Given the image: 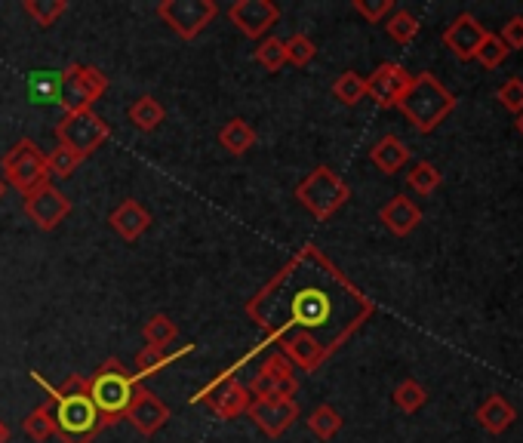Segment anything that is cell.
I'll list each match as a JSON object with an SVG mask.
<instances>
[{"mask_svg": "<svg viewBox=\"0 0 523 443\" xmlns=\"http://www.w3.org/2000/svg\"><path fill=\"white\" fill-rule=\"evenodd\" d=\"M4 167V182L13 185L22 197L37 191L40 185L50 182V167H47V154L37 148L31 139H19L0 160Z\"/></svg>", "mask_w": 523, "mask_h": 443, "instance_id": "obj_6", "label": "cell"}, {"mask_svg": "<svg viewBox=\"0 0 523 443\" xmlns=\"http://www.w3.org/2000/svg\"><path fill=\"white\" fill-rule=\"evenodd\" d=\"M259 376H262V379H290V376H293V364H290V360H287L284 354H280V351H271V354L262 360Z\"/></svg>", "mask_w": 523, "mask_h": 443, "instance_id": "obj_41", "label": "cell"}, {"mask_svg": "<svg viewBox=\"0 0 523 443\" xmlns=\"http://www.w3.org/2000/svg\"><path fill=\"white\" fill-rule=\"evenodd\" d=\"M142 382L127 373V367L117 357H108L96 367L93 376H87V397L93 400V407L99 410L105 428L117 425L120 419H127V410L133 404V397Z\"/></svg>", "mask_w": 523, "mask_h": 443, "instance_id": "obj_2", "label": "cell"}, {"mask_svg": "<svg viewBox=\"0 0 523 443\" xmlns=\"http://www.w3.org/2000/svg\"><path fill=\"white\" fill-rule=\"evenodd\" d=\"M127 114H130V124H133L136 130H142V133L157 130L160 124H164V117H167L164 105H160L154 96H139V99L130 105Z\"/></svg>", "mask_w": 523, "mask_h": 443, "instance_id": "obj_25", "label": "cell"}, {"mask_svg": "<svg viewBox=\"0 0 523 443\" xmlns=\"http://www.w3.org/2000/svg\"><path fill=\"white\" fill-rule=\"evenodd\" d=\"M379 222H382L391 234L407 237V234H413V231L419 228V222H422V210L413 204L410 197L397 194V197H391L388 204L379 210Z\"/></svg>", "mask_w": 523, "mask_h": 443, "instance_id": "obj_19", "label": "cell"}, {"mask_svg": "<svg viewBox=\"0 0 523 443\" xmlns=\"http://www.w3.org/2000/svg\"><path fill=\"white\" fill-rule=\"evenodd\" d=\"M84 164V157L74 154L71 148L65 145H56L53 154H47V167H50V176H59V179H68L71 173H77V167Z\"/></svg>", "mask_w": 523, "mask_h": 443, "instance_id": "obj_37", "label": "cell"}, {"mask_svg": "<svg viewBox=\"0 0 523 443\" xmlns=\"http://www.w3.org/2000/svg\"><path fill=\"white\" fill-rule=\"evenodd\" d=\"M496 99L502 102V108H508L511 114H520L523 111V80L520 77H511L499 87Z\"/></svg>", "mask_w": 523, "mask_h": 443, "instance_id": "obj_40", "label": "cell"}, {"mask_svg": "<svg viewBox=\"0 0 523 443\" xmlns=\"http://www.w3.org/2000/svg\"><path fill=\"white\" fill-rule=\"evenodd\" d=\"M517 130H520V136H523V111L517 114Z\"/></svg>", "mask_w": 523, "mask_h": 443, "instance_id": "obj_44", "label": "cell"}, {"mask_svg": "<svg viewBox=\"0 0 523 443\" xmlns=\"http://www.w3.org/2000/svg\"><path fill=\"white\" fill-rule=\"evenodd\" d=\"M284 50H287V65H296V68H305V65H311L314 62V56H317V47H314V40L308 37V34H290L287 40H284Z\"/></svg>", "mask_w": 523, "mask_h": 443, "instance_id": "obj_34", "label": "cell"}, {"mask_svg": "<svg viewBox=\"0 0 523 443\" xmlns=\"http://www.w3.org/2000/svg\"><path fill=\"white\" fill-rule=\"evenodd\" d=\"M351 197L348 182H342V176L330 167H317L311 170L299 185H296V200L317 219L327 222L330 216H336Z\"/></svg>", "mask_w": 523, "mask_h": 443, "instance_id": "obj_4", "label": "cell"}, {"mask_svg": "<svg viewBox=\"0 0 523 443\" xmlns=\"http://www.w3.org/2000/svg\"><path fill=\"white\" fill-rule=\"evenodd\" d=\"M397 108L404 111V117L419 133H431L444 124V117L456 108V99L431 71H422V74H413V84Z\"/></svg>", "mask_w": 523, "mask_h": 443, "instance_id": "obj_3", "label": "cell"}, {"mask_svg": "<svg viewBox=\"0 0 523 443\" xmlns=\"http://www.w3.org/2000/svg\"><path fill=\"white\" fill-rule=\"evenodd\" d=\"M296 394H299L296 376H290V379H262V376H256L253 385H250L253 400H296Z\"/></svg>", "mask_w": 523, "mask_h": 443, "instance_id": "obj_26", "label": "cell"}, {"mask_svg": "<svg viewBox=\"0 0 523 443\" xmlns=\"http://www.w3.org/2000/svg\"><path fill=\"white\" fill-rule=\"evenodd\" d=\"M256 62L265 68V71H271V74H277L280 68L287 65V50H284V40H277V37H262L259 44H256Z\"/></svg>", "mask_w": 523, "mask_h": 443, "instance_id": "obj_33", "label": "cell"}, {"mask_svg": "<svg viewBox=\"0 0 523 443\" xmlns=\"http://www.w3.org/2000/svg\"><path fill=\"white\" fill-rule=\"evenodd\" d=\"M247 413L268 437H280L299 419V404L296 400H250Z\"/></svg>", "mask_w": 523, "mask_h": 443, "instance_id": "obj_16", "label": "cell"}, {"mask_svg": "<svg viewBox=\"0 0 523 443\" xmlns=\"http://www.w3.org/2000/svg\"><path fill=\"white\" fill-rule=\"evenodd\" d=\"M277 19H280V7L271 4V0H237V4L228 7V22L250 40L268 37Z\"/></svg>", "mask_w": 523, "mask_h": 443, "instance_id": "obj_12", "label": "cell"}, {"mask_svg": "<svg viewBox=\"0 0 523 443\" xmlns=\"http://www.w3.org/2000/svg\"><path fill=\"white\" fill-rule=\"evenodd\" d=\"M4 191H7V182H4V179H0V197H4Z\"/></svg>", "mask_w": 523, "mask_h": 443, "instance_id": "obj_45", "label": "cell"}, {"mask_svg": "<svg viewBox=\"0 0 523 443\" xmlns=\"http://www.w3.org/2000/svg\"><path fill=\"white\" fill-rule=\"evenodd\" d=\"M250 388L247 385H240L234 370L228 373H219L213 382H207L204 388H200L194 397H191V404H207L219 419H234L240 413H247L250 407Z\"/></svg>", "mask_w": 523, "mask_h": 443, "instance_id": "obj_9", "label": "cell"}, {"mask_svg": "<svg viewBox=\"0 0 523 443\" xmlns=\"http://www.w3.org/2000/svg\"><path fill=\"white\" fill-rule=\"evenodd\" d=\"M10 440V428H7V422L0 419V443H7Z\"/></svg>", "mask_w": 523, "mask_h": 443, "instance_id": "obj_43", "label": "cell"}, {"mask_svg": "<svg viewBox=\"0 0 523 443\" xmlns=\"http://www.w3.org/2000/svg\"><path fill=\"white\" fill-rule=\"evenodd\" d=\"M244 311L265 342L311 336L333 357L376 314V305L317 244H305L247 299Z\"/></svg>", "mask_w": 523, "mask_h": 443, "instance_id": "obj_1", "label": "cell"}, {"mask_svg": "<svg viewBox=\"0 0 523 443\" xmlns=\"http://www.w3.org/2000/svg\"><path fill=\"white\" fill-rule=\"evenodd\" d=\"M194 351V345H185L182 351H167V348H151V345H145L139 354H136V382H142V379H151V376H157V373H164L173 360H179V357H185V354H191Z\"/></svg>", "mask_w": 523, "mask_h": 443, "instance_id": "obj_23", "label": "cell"}, {"mask_svg": "<svg viewBox=\"0 0 523 443\" xmlns=\"http://www.w3.org/2000/svg\"><path fill=\"white\" fill-rule=\"evenodd\" d=\"M333 96L342 102V105H357L360 99H367V77H360L357 71H345L336 77L333 84Z\"/></svg>", "mask_w": 523, "mask_h": 443, "instance_id": "obj_30", "label": "cell"}, {"mask_svg": "<svg viewBox=\"0 0 523 443\" xmlns=\"http://www.w3.org/2000/svg\"><path fill=\"white\" fill-rule=\"evenodd\" d=\"M413 84V74L404 68V65H397V62H382L370 77H367V96L382 105V108H397L400 99L407 96Z\"/></svg>", "mask_w": 523, "mask_h": 443, "instance_id": "obj_13", "label": "cell"}, {"mask_svg": "<svg viewBox=\"0 0 523 443\" xmlns=\"http://www.w3.org/2000/svg\"><path fill=\"white\" fill-rule=\"evenodd\" d=\"M385 31L391 40H397V44H413L416 34H419V19L410 10H394L385 19Z\"/></svg>", "mask_w": 523, "mask_h": 443, "instance_id": "obj_31", "label": "cell"}, {"mask_svg": "<svg viewBox=\"0 0 523 443\" xmlns=\"http://www.w3.org/2000/svg\"><path fill=\"white\" fill-rule=\"evenodd\" d=\"M127 422H130L139 434L151 437V434H157L160 428H164V425L170 422V407H167L164 400H160L154 391H148V388L139 385V391H136V397H133V404H130V410H127Z\"/></svg>", "mask_w": 523, "mask_h": 443, "instance_id": "obj_15", "label": "cell"}, {"mask_svg": "<svg viewBox=\"0 0 523 443\" xmlns=\"http://www.w3.org/2000/svg\"><path fill=\"white\" fill-rule=\"evenodd\" d=\"M28 99L34 105H59L62 99V71L37 68L28 74Z\"/></svg>", "mask_w": 523, "mask_h": 443, "instance_id": "obj_21", "label": "cell"}, {"mask_svg": "<svg viewBox=\"0 0 523 443\" xmlns=\"http://www.w3.org/2000/svg\"><path fill=\"white\" fill-rule=\"evenodd\" d=\"M487 34H490V31H487L484 25H480L471 13H462V16H456V19L447 25L444 44H447V50H450L459 62H471V59L477 56L480 44H484Z\"/></svg>", "mask_w": 523, "mask_h": 443, "instance_id": "obj_14", "label": "cell"}, {"mask_svg": "<svg viewBox=\"0 0 523 443\" xmlns=\"http://www.w3.org/2000/svg\"><path fill=\"white\" fill-rule=\"evenodd\" d=\"M108 136H111V127L105 124V120L93 111V108H87V111H71V114H65L59 124H56V139H59V145H65V148H71L74 154H80V157H90V154H96L105 142H108Z\"/></svg>", "mask_w": 523, "mask_h": 443, "instance_id": "obj_7", "label": "cell"}, {"mask_svg": "<svg viewBox=\"0 0 523 443\" xmlns=\"http://www.w3.org/2000/svg\"><path fill=\"white\" fill-rule=\"evenodd\" d=\"M370 160H373L376 170H382L385 176H391V173H397V170L410 160V148L404 145V139L382 136V139L370 148Z\"/></svg>", "mask_w": 523, "mask_h": 443, "instance_id": "obj_22", "label": "cell"}, {"mask_svg": "<svg viewBox=\"0 0 523 443\" xmlns=\"http://www.w3.org/2000/svg\"><path fill=\"white\" fill-rule=\"evenodd\" d=\"M142 336H145V345H151V348H167V345L176 342L179 327H176V320L170 314H151L145 320V327H142Z\"/></svg>", "mask_w": 523, "mask_h": 443, "instance_id": "obj_29", "label": "cell"}, {"mask_svg": "<svg viewBox=\"0 0 523 443\" xmlns=\"http://www.w3.org/2000/svg\"><path fill=\"white\" fill-rule=\"evenodd\" d=\"M499 40L508 47V50H523V16H511L502 31H499Z\"/></svg>", "mask_w": 523, "mask_h": 443, "instance_id": "obj_42", "label": "cell"}, {"mask_svg": "<svg viewBox=\"0 0 523 443\" xmlns=\"http://www.w3.org/2000/svg\"><path fill=\"white\" fill-rule=\"evenodd\" d=\"M151 213L139 204V200L127 197L124 204H117L108 216V225L114 228L117 237H124L127 244H133V240H139L148 228H151Z\"/></svg>", "mask_w": 523, "mask_h": 443, "instance_id": "obj_17", "label": "cell"}, {"mask_svg": "<svg viewBox=\"0 0 523 443\" xmlns=\"http://www.w3.org/2000/svg\"><path fill=\"white\" fill-rule=\"evenodd\" d=\"M440 182H444V176H440V170L434 164H428V160H419V164H413V170L407 173V185L416 194H431L434 188H440Z\"/></svg>", "mask_w": 523, "mask_h": 443, "instance_id": "obj_35", "label": "cell"}, {"mask_svg": "<svg viewBox=\"0 0 523 443\" xmlns=\"http://www.w3.org/2000/svg\"><path fill=\"white\" fill-rule=\"evenodd\" d=\"M360 16H364L367 22H385L397 7H394V0H354V4H351Z\"/></svg>", "mask_w": 523, "mask_h": 443, "instance_id": "obj_39", "label": "cell"}, {"mask_svg": "<svg viewBox=\"0 0 523 443\" xmlns=\"http://www.w3.org/2000/svg\"><path fill=\"white\" fill-rule=\"evenodd\" d=\"M22 431L37 440V443H44L50 437H56V416H53V404L47 400V404H40L34 407L25 419H22Z\"/></svg>", "mask_w": 523, "mask_h": 443, "instance_id": "obj_28", "label": "cell"}, {"mask_svg": "<svg viewBox=\"0 0 523 443\" xmlns=\"http://www.w3.org/2000/svg\"><path fill=\"white\" fill-rule=\"evenodd\" d=\"M219 145H222L228 154L240 157V154H247V151L256 145V130L247 124L244 117H231L228 124L219 130Z\"/></svg>", "mask_w": 523, "mask_h": 443, "instance_id": "obj_24", "label": "cell"}, {"mask_svg": "<svg viewBox=\"0 0 523 443\" xmlns=\"http://www.w3.org/2000/svg\"><path fill=\"white\" fill-rule=\"evenodd\" d=\"M105 93H108V77L99 68L74 62L62 71V99H59V105L65 108V114L93 108Z\"/></svg>", "mask_w": 523, "mask_h": 443, "instance_id": "obj_8", "label": "cell"}, {"mask_svg": "<svg viewBox=\"0 0 523 443\" xmlns=\"http://www.w3.org/2000/svg\"><path fill=\"white\" fill-rule=\"evenodd\" d=\"M428 400V391L416 382V379H404L397 388H394V404L404 410V413H416L425 407Z\"/></svg>", "mask_w": 523, "mask_h": 443, "instance_id": "obj_36", "label": "cell"}, {"mask_svg": "<svg viewBox=\"0 0 523 443\" xmlns=\"http://www.w3.org/2000/svg\"><path fill=\"white\" fill-rule=\"evenodd\" d=\"M56 416V437L62 443H93L96 434L105 431V422L87 394H71L62 400H50Z\"/></svg>", "mask_w": 523, "mask_h": 443, "instance_id": "obj_5", "label": "cell"}, {"mask_svg": "<svg viewBox=\"0 0 523 443\" xmlns=\"http://www.w3.org/2000/svg\"><path fill=\"white\" fill-rule=\"evenodd\" d=\"M308 428H311V434L320 437V440H333V437L339 434V428H342V416H339L330 404H320V407H314V413L308 416Z\"/></svg>", "mask_w": 523, "mask_h": 443, "instance_id": "obj_32", "label": "cell"}, {"mask_svg": "<svg viewBox=\"0 0 523 443\" xmlns=\"http://www.w3.org/2000/svg\"><path fill=\"white\" fill-rule=\"evenodd\" d=\"M157 16L176 31V37L194 40L219 16V7L213 0H160Z\"/></svg>", "mask_w": 523, "mask_h": 443, "instance_id": "obj_10", "label": "cell"}, {"mask_svg": "<svg viewBox=\"0 0 523 443\" xmlns=\"http://www.w3.org/2000/svg\"><path fill=\"white\" fill-rule=\"evenodd\" d=\"M517 419V410L508 404V400L502 394H490L484 404L477 407V422L480 428H487L490 434H502L514 425Z\"/></svg>", "mask_w": 523, "mask_h": 443, "instance_id": "obj_20", "label": "cell"}, {"mask_svg": "<svg viewBox=\"0 0 523 443\" xmlns=\"http://www.w3.org/2000/svg\"><path fill=\"white\" fill-rule=\"evenodd\" d=\"M22 13L37 28H50L68 13V0H22Z\"/></svg>", "mask_w": 523, "mask_h": 443, "instance_id": "obj_27", "label": "cell"}, {"mask_svg": "<svg viewBox=\"0 0 523 443\" xmlns=\"http://www.w3.org/2000/svg\"><path fill=\"white\" fill-rule=\"evenodd\" d=\"M22 210L28 213V219L40 228V231H53L56 225H62L71 213V200L53 188L50 182L47 185H40L37 191L25 194L22 200Z\"/></svg>", "mask_w": 523, "mask_h": 443, "instance_id": "obj_11", "label": "cell"}, {"mask_svg": "<svg viewBox=\"0 0 523 443\" xmlns=\"http://www.w3.org/2000/svg\"><path fill=\"white\" fill-rule=\"evenodd\" d=\"M508 53H511V50L502 44L499 34H487V37H484V44H480V50H477L474 59H477L480 65H484V68H499V65L508 59Z\"/></svg>", "mask_w": 523, "mask_h": 443, "instance_id": "obj_38", "label": "cell"}, {"mask_svg": "<svg viewBox=\"0 0 523 443\" xmlns=\"http://www.w3.org/2000/svg\"><path fill=\"white\" fill-rule=\"evenodd\" d=\"M277 345H280V354H284L293 367H299L305 373H317L330 360L324 345L314 342L311 336H284Z\"/></svg>", "mask_w": 523, "mask_h": 443, "instance_id": "obj_18", "label": "cell"}]
</instances>
